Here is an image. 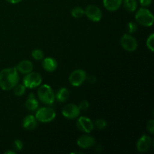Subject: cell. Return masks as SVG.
Segmentation results:
<instances>
[{
  "instance_id": "603a6c76",
  "label": "cell",
  "mask_w": 154,
  "mask_h": 154,
  "mask_svg": "<svg viewBox=\"0 0 154 154\" xmlns=\"http://www.w3.org/2000/svg\"><path fill=\"white\" fill-rule=\"evenodd\" d=\"M32 57L35 60H42L45 57V54L41 49H35L32 51Z\"/></svg>"
},
{
  "instance_id": "7c38bea8",
  "label": "cell",
  "mask_w": 154,
  "mask_h": 154,
  "mask_svg": "<svg viewBox=\"0 0 154 154\" xmlns=\"http://www.w3.org/2000/svg\"><path fill=\"white\" fill-rule=\"evenodd\" d=\"M96 144V139L92 135H84L79 137L77 140V144L82 149H87L93 147Z\"/></svg>"
},
{
  "instance_id": "3957f363",
  "label": "cell",
  "mask_w": 154,
  "mask_h": 154,
  "mask_svg": "<svg viewBox=\"0 0 154 154\" xmlns=\"http://www.w3.org/2000/svg\"><path fill=\"white\" fill-rule=\"evenodd\" d=\"M135 20L143 26H151L153 24L154 17L152 12L145 8H141L135 14Z\"/></svg>"
},
{
  "instance_id": "52a82bcc",
  "label": "cell",
  "mask_w": 154,
  "mask_h": 154,
  "mask_svg": "<svg viewBox=\"0 0 154 154\" xmlns=\"http://www.w3.org/2000/svg\"><path fill=\"white\" fill-rule=\"evenodd\" d=\"M87 73L83 69H76L70 74L69 81L74 87H79L87 80Z\"/></svg>"
},
{
  "instance_id": "4fadbf2b",
  "label": "cell",
  "mask_w": 154,
  "mask_h": 154,
  "mask_svg": "<svg viewBox=\"0 0 154 154\" xmlns=\"http://www.w3.org/2000/svg\"><path fill=\"white\" fill-rule=\"evenodd\" d=\"M16 69L20 73L23 74V75H26V74L32 72L33 69H34V65L29 60H24L18 63Z\"/></svg>"
},
{
  "instance_id": "7402d4cb",
  "label": "cell",
  "mask_w": 154,
  "mask_h": 154,
  "mask_svg": "<svg viewBox=\"0 0 154 154\" xmlns=\"http://www.w3.org/2000/svg\"><path fill=\"white\" fill-rule=\"evenodd\" d=\"M107 126H108V123L104 119H98L94 123V127H96L99 130H103L107 127Z\"/></svg>"
},
{
  "instance_id": "484cf974",
  "label": "cell",
  "mask_w": 154,
  "mask_h": 154,
  "mask_svg": "<svg viewBox=\"0 0 154 154\" xmlns=\"http://www.w3.org/2000/svg\"><path fill=\"white\" fill-rule=\"evenodd\" d=\"M13 147H14V148L15 149V150L20 151V150H22L23 147V142L20 141V140L17 139V140H15L14 141Z\"/></svg>"
},
{
  "instance_id": "7a4b0ae2",
  "label": "cell",
  "mask_w": 154,
  "mask_h": 154,
  "mask_svg": "<svg viewBox=\"0 0 154 154\" xmlns=\"http://www.w3.org/2000/svg\"><path fill=\"white\" fill-rule=\"evenodd\" d=\"M38 97L42 103L51 105L55 101V93L51 86L48 84L39 86L38 89Z\"/></svg>"
},
{
  "instance_id": "9a60e30c",
  "label": "cell",
  "mask_w": 154,
  "mask_h": 154,
  "mask_svg": "<svg viewBox=\"0 0 154 154\" xmlns=\"http://www.w3.org/2000/svg\"><path fill=\"white\" fill-rule=\"evenodd\" d=\"M58 63L57 61L53 57H46L43 59L42 61V67L46 72H53L57 69Z\"/></svg>"
},
{
  "instance_id": "277c9868",
  "label": "cell",
  "mask_w": 154,
  "mask_h": 154,
  "mask_svg": "<svg viewBox=\"0 0 154 154\" xmlns=\"http://www.w3.org/2000/svg\"><path fill=\"white\" fill-rule=\"evenodd\" d=\"M35 117L41 123H50L55 119L56 111L51 107H42L37 110Z\"/></svg>"
},
{
  "instance_id": "83f0119b",
  "label": "cell",
  "mask_w": 154,
  "mask_h": 154,
  "mask_svg": "<svg viewBox=\"0 0 154 154\" xmlns=\"http://www.w3.org/2000/svg\"><path fill=\"white\" fill-rule=\"evenodd\" d=\"M147 129L150 134L154 133V120H149L148 123H147Z\"/></svg>"
},
{
  "instance_id": "2e32d148",
  "label": "cell",
  "mask_w": 154,
  "mask_h": 154,
  "mask_svg": "<svg viewBox=\"0 0 154 154\" xmlns=\"http://www.w3.org/2000/svg\"><path fill=\"white\" fill-rule=\"evenodd\" d=\"M123 0H103V5L109 11H116L121 6Z\"/></svg>"
},
{
  "instance_id": "f1b7e54d",
  "label": "cell",
  "mask_w": 154,
  "mask_h": 154,
  "mask_svg": "<svg viewBox=\"0 0 154 154\" xmlns=\"http://www.w3.org/2000/svg\"><path fill=\"white\" fill-rule=\"evenodd\" d=\"M153 0H139V2L142 7H148L152 4Z\"/></svg>"
},
{
  "instance_id": "6da1fadb",
  "label": "cell",
  "mask_w": 154,
  "mask_h": 154,
  "mask_svg": "<svg viewBox=\"0 0 154 154\" xmlns=\"http://www.w3.org/2000/svg\"><path fill=\"white\" fill-rule=\"evenodd\" d=\"M20 80L16 68H6L0 72V88L2 90H12Z\"/></svg>"
},
{
  "instance_id": "d6986e66",
  "label": "cell",
  "mask_w": 154,
  "mask_h": 154,
  "mask_svg": "<svg viewBox=\"0 0 154 154\" xmlns=\"http://www.w3.org/2000/svg\"><path fill=\"white\" fill-rule=\"evenodd\" d=\"M122 4L123 5L124 8L129 12H134L138 7L136 0H123Z\"/></svg>"
},
{
  "instance_id": "ffe728a7",
  "label": "cell",
  "mask_w": 154,
  "mask_h": 154,
  "mask_svg": "<svg viewBox=\"0 0 154 154\" xmlns=\"http://www.w3.org/2000/svg\"><path fill=\"white\" fill-rule=\"evenodd\" d=\"M72 16L74 18H81L84 15V9H83L81 7H75L72 10Z\"/></svg>"
},
{
  "instance_id": "8fae6325",
  "label": "cell",
  "mask_w": 154,
  "mask_h": 154,
  "mask_svg": "<svg viewBox=\"0 0 154 154\" xmlns=\"http://www.w3.org/2000/svg\"><path fill=\"white\" fill-rule=\"evenodd\" d=\"M152 145V139L150 136L144 135L138 140L136 144L137 150L140 153H145L150 150Z\"/></svg>"
},
{
  "instance_id": "30bf717a",
  "label": "cell",
  "mask_w": 154,
  "mask_h": 154,
  "mask_svg": "<svg viewBox=\"0 0 154 154\" xmlns=\"http://www.w3.org/2000/svg\"><path fill=\"white\" fill-rule=\"evenodd\" d=\"M77 127L84 133H90L94 129V123L87 117H80L77 121Z\"/></svg>"
},
{
  "instance_id": "f546056e",
  "label": "cell",
  "mask_w": 154,
  "mask_h": 154,
  "mask_svg": "<svg viewBox=\"0 0 154 154\" xmlns=\"http://www.w3.org/2000/svg\"><path fill=\"white\" fill-rule=\"evenodd\" d=\"M88 81L91 84H93V83H95L96 81V78L94 75H90V76L88 77Z\"/></svg>"
},
{
  "instance_id": "4dcf8cb0",
  "label": "cell",
  "mask_w": 154,
  "mask_h": 154,
  "mask_svg": "<svg viewBox=\"0 0 154 154\" xmlns=\"http://www.w3.org/2000/svg\"><path fill=\"white\" fill-rule=\"evenodd\" d=\"M8 2L11 3V4H17V3L20 2L22 0H6Z\"/></svg>"
},
{
  "instance_id": "8992f818",
  "label": "cell",
  "mask_w": 154,
  "mask_h": 154,
  "mask_svg": "<svg viewBox=\"0 0 154 154\" xmlns=\"http://www.w3.org/2000/svg\"><path fill=\"white\" fill-rule=\"evenodd\" d=\"M120 45L125 51L133 52L138 48V42L135 37L129 34H124L120 38Z\"/></svg>"
},
{
  "instance_id": "ba28073f",
  "label": "cell",
  "mask_w": 154,
  "mask_h": 154,
  "mask_svg": "<svg viewBox=\"0 0 154 154\" xmlns=\"http://www.w3.org/2000/svg\"><path fill=\"white\" fill-rule=\"evenodd\" d=\"M84 14L93 22H99L102 20V12L98 6L90 5L84 10Z\"/></svg>"
},
{
  "instance_id": "44dd1931",
  "label": "cell",
  "mask_w": 154,
  "mask_h": 154,
  "mask_svg": "<svg viewBox=\"0 0 154 154\" xmlns=\"http://www.w3.org/2000/svg\"><path fill=\"white\" fill-rule=\"evenodd\" d=\"M13 89H14V93L15 96H21L25 93L26 87L23 84H17Z\"/></svg>"
},
{
  "instance_id": "5b68a950",
  "label": "cell",
  "mask_w": 154,
  "mask_h": 154,
  "mask_svg": "<svg viewBox=\"0 0 154 154\" xmlns=\"http://www.w3.org/2000/svg\"><path fill=\"white\" fill-rule=\"evenodd\" d=\"M23 85L26 88L33 89L39 87L42 82V75L38 72H31L26 74L23 79Z\"/></svg>"
},
{
  "instance_id": "1f68e13d",
  "label": "cell",
  "mask_w": 154,
  "mask_h": 154,
  "mask_svg": "<svg viewBox=\"0 0 154 154\" xmlns=\"http://www.w3.org/2000/svg\"><path fill=\"white\" fill-rule=\"evenodd\" d=\"M5 154H15V152L14 151H11V150H8V151H6Z\"/></svg>"
},
{
  "instance_id": "d4e9b609",
  "label": "cell",
  "mask_w": 154,
  "mask_h": 154,
  "mask_svg": "<svg viewBox=\"0 0 154 154\" xmlns=\"http://www.w3.org/2000/svg\"><path fill=\"white\" fill-rule=\"evenodd\" d=\"M137 29H138V26H137V24L134 22H129L127 24V30L128 32L132 34V33H135V32L137 31Z\"/></svg>"
},
{
  "instance_id": "d6a6232c",
  "label": "cell",
  "mask_w": 154,
  "mask_h": 154,
  "mask_svg": "<svg viewBox=\"0 0 154 154\" xmlns=\"http://www.w3.org/2000/svg\"><path fill=\"white\" fill-rule=\"evenodd\" d=\"M28 98H35V96H34V94H33V93H30V94L29 95Z\"/></svg>"
},
{
  "instance_id": "5bb4252c",
  "label": "cell",
  "mask_w": 154,
  "mask_h": 154,
  "mask_svg": "<svg viewBox=\"0 0 154 154\" xmlns=\"http://www.w3.org/2000/svg\"><path fill=\"white\" fill-rule=\"evenodd\" d=\"M23 127L26 130H34L38 126V120L34 115H27L23 120Z\"/></svg>"
},
{
  "instance_id": "ac0fdd59",
  "label": "cell",
  "mask_w": 154,
  "mask_h": 154,
  "mask_svg": "<svg viewBox=\"0 0 154 154\" xmlns=\"http://www.w3.org/2000/svg\"><path fill=\"white\" fill-rule=\"evenodd\" d=\"M25 108L29 111H34L38 108V102L35 98H28L25 102Z\"/></svg>"
},
{
  "instance_id": "4316f807",
  "label": "cell",
  "mask_w": 154,
  "mask_h": 154,
  "mask_svg": "<svg viewBox=\"0 0 154 154\" xmlns=\"http://www.w3.org/2000/svg\"><path fill=\"white\" fill-rule=\"evenodd\" d=\"M78 107H79L81 111V110H82V111H85V110L88 109L89 108V107H90V103H89L87 100H83L82 102H80Z\"/></svg>"
},
{
  "instance_id": "e0dca14e",
  "label": "cell",
  "mask_w": 154,
  "mask_h": 154,
  "mask_svg": "<svg viewBox=\"0 0 154 154\" xmlns=\"http://www.w3.org/2000/svg\"><path fill=\"white\" fill-rule=\"evenodd\" d=\"M69 96V90L66 87H62L55 94V99H57L59 102H65L68 100Z\"/></svg>"
},
{
  "instance_id": "9c48e42d",
  "label": "cell",
  "mask_w": 154,
  "mask_h": 154,
  "mask_svg": "<svg viewBox=\"0 0 154 154\" xmlns=\"http://www.w3.org/2000/svg\"><path fill=\"white\" fill-rule=\"evenodd\" d=\"M81 113L78 105L75 104H68L62 110V114L66 118L69 119V120H74V119L78 117Z\"/></svg>"
},
{
  "instance_id": "cb8c5ba5",
  "label": "cell",
  "mask_w": 154,
  "mask_h": 154,
  "mask_svg": "<svg viewBox=\"0 0 154 154\" xmlns=\"http://www.w3.org/2000/svg\"><path fill=\"white\" fill-rule=\"evenodd\" d=\"M146 45H147V48L150 50L151 52H153L154 51V34L152 33L147 38V42H146Z\"/></svg>"
}]
</instances>
